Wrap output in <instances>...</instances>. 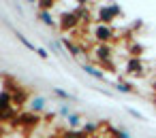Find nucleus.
Masks as SVG:
<instances>
[{"label":"nucleus","instance_id":"1","mask_svg":"<svg viewBox=\"0 0 156 138\" xmlns=\"http://www.w3.org/2000/svg\"><path fill=\"white\" fill-rule=\"evenodd\" d=\"M99 38H109V30H107V28H101L99 30Z\"/></svg>","mask_w":156,"mask_h":138},{"label":"nucleus","instance_id":"2","mask_svg":"<svg viewBox=\"0 0 156 138\" xmlns=\"http://www.w3.org/2000/svg\"><path fill=\"white\" fill-rule=\"evenodd\" d=\"M66 138H81V136H79V134H68Z\"/></svg>","mask_w":156,"mask_h":138},{"label":"nucleus","instance_id":"3","mask_svg":"<svg viewBox=\"0 0 156 138\" xmlns=\"http://www.w3.org/2000/svg\"><path fill=\"white\" fill-rule=\"evenodd\" d=\"M79 2H83V0H79Z\"/></svg>","mask_w":156,"mask_h":138}]
</instances>
